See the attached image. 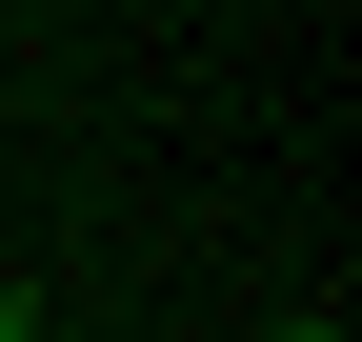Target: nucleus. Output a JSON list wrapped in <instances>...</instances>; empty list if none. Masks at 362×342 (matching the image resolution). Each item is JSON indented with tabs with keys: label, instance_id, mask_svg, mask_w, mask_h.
<instances>
[{
	"label": "nucleus",
	"instance_id": "1",
	"mask_svg": "<svg viewBox=\"0 0 362 342\" xmlns=\"http://www.w3.org/2000/svg\"><path fill=\"white\" fill-rule=\"evenodd\" d=\"M0 342H21V302H0Z\"/></svg>",
	"mask_w": 362,
	"mask_h": 342
}]
</instances>
